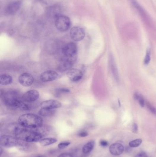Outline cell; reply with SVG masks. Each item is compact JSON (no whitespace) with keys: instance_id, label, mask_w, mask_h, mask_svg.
I'll list each match as a JSON object with an SVG mask.
<instances>
[{"instance_id":"obj_1","label":"cell","mask_w":156,"mask_h":157,"mask_svg":"<svg viewBox=\"0 0 156 157\" xmlns=\"http://www.w3.org/2000/svg\"><path fill=\"white\" fill-rule=\"evenodd\" d=\"M12 133L17 139L26 142H37L40 141L42 138V134L39 132L28 130L19 124L13 126Z\"/></svg>"},{"instance_id":"obj_2","label":"cell","mask_w":156,"mask_h":157,"mask_svg":"<svg viewBox=\"0 0 156 157\" xmlns=\"http://www.w3.org/2000/svg\"><path fill=\"white\" fill-rule=\"evenodd\" d=\"M2 97L5 105L10 108L25 111L30 109L28 105L23 100L22 96L20 97L16 91H10L4 93Z\"/></svg>"},{"instance_id":"obj_3","label":"cell","mask_w":156,"mask_h":157,"mask_svg":"<svg viewBox=\"0 0 156 157\" xmlns=\"http://www.w3.org/2000/svg\"><path fill=\"white\" fill-rule=\"evenodd\" d=\"M18 124L26 128H37L41 127L43 120L40 116L33 114H26L19 117Z\"/></svg>"},{"instance_id":"obj_4","label":"cell","mask_w":156,"mask_h":157,"mask_svg":"<svg viewBox=\"0 0 156 157\" xmlns=\"http://www.w3.org/2000/svg\"><path fill=\"white\" fill-rule=\"evenodd\" d=\"M55 25L59 31L65 32L70 28L71 21L67 16L61 15L55 19Z\"/></svg>"},{"instance_id":"obj_5","label":"cell","mask_w":156,"mask_h":157,"mask_svg":"<svg viewBox=\"0 0 156 157\" xmlns=\"http://www.w3.org/2000/svg\"><path fill=\"white\" fill-rule=\"evenodd\" d=\"M62 53L65 57L75 58L77 57V47L76 44L73 42H70L64 46L62 48Z\"/></svg>"},{"instance_id":"obj_6","label":"cell","mask_w":156,"mask_h":157,"mask_svg":"<svg viewBox=\"0 0 156 157\" xmlns=\"http://www.w3.org/2000/svg\"><path fill=\"white\" fill-rule=\"evenodd\" d=\"M70 34L71 39L74 41H81L85 37V30L82 27L74 26L71 29Z\"/></svg>"},{"instance_id":"obj_7","label":"cell","mask_w":156,"mask_h":157,"mask_svg":"<svg viewBox=\"0 0 156 157\" xmlns=\"http://www.w3.org/2000/svg\"><path fill=\"white\" fill-rule=\"evenodd\" d=\"M0 143L4 147H12L18 144V139L10 136L2 135L0 137Z\"/></svg>"},{"instance_id":"obj_8","label":"cell","mask_w":156,"mask_h":157,"mask_svg":"<svg viewBox=\"0 0 156 157\" xmlns=\"http://www.w3.org/2000/svg\"><path fill=\"white\" fill-rule=\"evenodd\" d=\"M77 57L75 58H67L65 57L62 59L61 63L58 66V69L61 72H64L66 70L70 69L71 68L74 64L76 60Z\"/></svg>"},{"instance_id":"obj_9","label":"cell","mask_w":156,"mask_h":157,"mask_svg":"<svg viewBox=\"0 0 156 157\" xmlns=\"http://www.w3.org/2000/svg\"><path fill=\"white\" fill-rule=\"evenodd\" d=\"M67 77L72 82H77L83 77V73L80 69H69L67 73Z\"/></svg>"},{"instance_id":"obj_10","label":"cell","mask_w":156,"mask_h":157,"mask_svg":"<svg viewBox=\"0 0 156 157\" xmlns=\"http://www.w3.org/2000/svg\"><path fill=\"white\" fill-rule=\"evenodd\" d=\"M39 92L35 90H32L27 91L22 96L23 101L28 102L35 101L39 99Z\"/></svg>"},{"instance_id":"obj_11","label":"cell","mask_w":156,"mask_h":157,"mask_svg":"<svg viewBox=\"0 0 156 157\" xmlns=\"http://www.w3.org/2000/svg\"><path fill=\"white\" fill-rule=\"evenodd\" d=\"M19 83L24 86H30L32 85L34 81V78L32 74L27 73L22 74L18 79Z\"/></svg>"},{"instance_id":"obj_12","label":"cell","mask_w":156,"mask_h":157,"mask_svg":"<svg viewBox=\"0 0 156 157\" xmlns=\"http://www.w3.org/2000/svg\"><path fill=\"white\" fill-rule=\"evenodd\" d=\"M58 76V73L55 71L47 70L41 74L40 80L43 82H49L55 80Z\"/></svg>"},{"instance_id":"obj_13","label":"cell","mask_w":156,"mask_h":157,"mask_svg":"<svg viewBox=\"0 0 156 157\" xmlns=\"http://www.w3.org/2000/svg\"><path fill=\"white\" fill-rule=\"evenodd\" d=\"M109 63L110 71H111L112 75L113 76L114 79L116 81H118L119 77L118 69H117L116 62H115V59L112 54H111L109 56Z\"/></svg>"},{"instance_id":"obj_14","label":"cell","mask_w":156,"mask_h":157,"mask_svg":"<svg viewBox=\"0 0 156 157\" xmlns=\"http://www.w3.org/2000/svg\"><path fill=\"white\" fill-rule=\"evenodd\" d=\"M21 6V2L20 1H13L7 5L5 11L8 15H13L19 10Z\"/></svg>"},{"instance_id":"obj_15","label":"cell","mask_w":156,"mask_h":157,"mask_svg":"<svg viewBox=\"0 0 156 157\" xmlns=\"http://www.w3.org/2000/svg\"><path fill=\"white\" fill-rule=\"evenodd\" d=\"M61 103L55 100H48L41 103V108L55 109L61 107Z\"/></svg>"},{"instance_id":"obj_16","label":"cell","mask_w":156,"mask_h":157,"mask_svg":"<svg viewBox=\"0 0 156 157\" xmlns=\"http://www.w3.org/2000/svg\"><path fill=\"white\" fill-rule=\"evenodd\" d=\"M109 152L111 154L115 156L120 155L124 150V147L122 144L115 143L112 144L109 148Z\"/></svg>"},{"instance_id":"obj_17","label":"cell","mask_w":156,"mask_h":157,"mask_svg":"<svg viewBox=\"0 0 156 157\" xmlns=\"http://www.w3.org/2000/svg\"><path fill=\"white\" fill-rule=\"evenodd\" d=\"M48 15L50 17L55 19L61 15V11L59 7H51L48 10Z\"/></svg>"},{"instance_id":"obj_18","label":"cell","mask_w":156,"mask_h":157,"mask_svg":"<svg viewBox=\"0 0 156 157\" xmlns=\"http://www.w3.org/2000/svg\"><path fill=\"white\" fill-rule=\"evenodd\" d=\"M12 82V78L9 74H1L0 77V84L2 85H8Z\"/></svg>"},{"instance_id":"obj_19","label":"cell","mask_w":156,"mask_h":157,"mask_svg":"<svg viewBox=\"0 0 156 157\" xmlns=\"http://www.w3.org/2000/svg\"><path fill=\"white\" fill-rule=\"evenodd\" d=\"M55 112V109L42 108L39 111V114L40 116L49 117L54 115Z\"/></svg>"},{"instance_id":"obj_20","label":"cell","mask_w":156,"mask_h":157,"mask_svg":"<svg viewBox=\"0 0 156 157\" xmlns=\"http://www.w3.org/2000/svg\"><path fill=\"white\" fill-rule=\"evenodd\" d=\"M95 142L93 141H91L86 143L82 147V152L84 154H87L91 152L94 148Z\"/></svg>"},{"instance_id":"obj_21","label":"cell","mask_w":156,"mask_h":157,"mask_svg":"<svg viewBox=\"0 0 156 157\" xmlns=\"http://www.w3.org/2000/svg\"><path fill=\"white\" fill-rule=\"evenodd\" d=\"M57 141V139H55V138H44V139H41L39 141V143L42 146L45 147L54 144Z\"/></svg>"},{"instance_id":"obj_22","label":"cell","mask_w":156,"mask_h":157,"mask_svg":"<svg viewBox=\"0 0 156 157\" xmlns=\"http://www.w3.org/2000/svg\"><path fill=\"white\" fill-rule=\"evenodd\" d=\"M134 98L138 101L139 104L141 107H144L145 105H146V102H145V99L142 96V95L138 94V93H135L134 94Z\"/></svg>"},{"instance_id":"obj_23","label":"cell","mask_w":156,"mask_h":157,"mask_svg":"<svg viewBox=\"0 0 156 157\" xmlns=\"http://www.w3.org/2000/svg\"><path fill=\"white\" fill-rule=\"evenodd\" d=\"M142 143V140L141 139H137L130 142L129 143V146L130 147H136L139 146Z\"/></svg>"},{"instance_id":"obj_24","label":"cell","mask_w":156,"mask_h":157,"mask_svg":"<svg viewBox=\"0 0 156 157\" xmlns=\"http://www.w3.org/2000/svg\"><path fill=\"white\" fill-rule=\"evenodd\" d=\"M151 60V50L148 48L147 50L146 54L144 60V63L145 65H147L150 63Z\"/></svg>"},{"instance_id":"obj_25","label":"cell","mask_w":156,"mask_h":157,"mask_svg":"<svg viewBox=\"0 0 156 157\" xmlns=\"http://www.w3.org/2000/svg\"><path fill=\"white\" fill-rule=\"evenodd\" d=\"M146 105L147 107L148 108V110L150 111V112L154 115H156V108L154 107V106H152L151 104H150L149 102H146Z\"/></svg>"},{"instance_id":"obj_26","label":"cell","mask_w":156,"mask_h":157,"mask_svg":"<svg viewBox=\"0 0 156 157\" xmlns=\"http://www.w3.org/2000/svg\"><path fill=\"white\" fill-rule=\"evenodd\" d=\"M71 144L70 142H60L58 145V148L61 149H64L69 146Z\"/></svg>"},{"instance_id":"obj_27","label":"cell","mask_w":156,"mask_h":157,"mask_svg":"<svg viewBox=\"0 0 156 157\" xmlns=\"http://www.w3.org/2000/svg\"><path fill=\"white\" fill-rule=\"evenodd\" d=\"M57 91L61 93H68V92H70V91L69 90V89H66V88H59L57 89Z\"/></svg>"},{"instance_id":"obj_28","label":"cell","mask_w":156,"mask_h":157,"mask_svg":"<svg viewBox=\"0 0 156 157\" xmlns=\"http://www.w3.org/2000/svg\"><path fill=\"white\" fill-rule=\"evenodd\" d=\"M100 145L103 147H106L108 146L109 143L105 140H102L100 141Z\"/></svg>"},{"instance_id":"obj_29","label":"cell","mask_w":156,"mask_h":157,"mask_svg":"<svg viewBox=\"0 0 156 157\" xmlns=\"http://www.w3.org/2000/svg\"><path fill=\"white\" fill-rule=\"evenodd\" d=\"M132 131L134 133H137V131H138V126L136 123L133 124V125H132Z\"/></svg>"},{"instance_id":"obj_30","label":"cell","mask_w":156,"mask_h":157,"mask_svg":"<svg viewBox=\"0 0 156 157\" xmlns=\"http://www.w3.org/2000/svg\"><path fill=\"white\" fill-rule=\"evenodd\" d=\"M58 157H73L71 154L69 153H63L59 155Z\"/></svg>"},{"instance_id":"obj_31","label":"cell","mask_w":156,"mask_h":157,"mask_svg":"<svg viewBox=\"0 0 156 157\" xmlns=\"http://www.w3.org/2000/svg\"><path fill=\"white\" fill-rule=\"evenodd\" d=\"M136 157H148L147 154L144 152H140L136 155Z\"/></svg>"},{"instance_id":"obj_32","label":"cell","mask_w":156,"mask_h":157,"mask_svg":"<svg viewBox=\"0 0 156 157\" xmlns=\"http://www.w3.org/2000/svg\"><path fill=\"white\" fill-rule=\"evenodd\" d=\"M78 135H79V136H81V137H85V136H88V134L86 131H82V132L79 133Z\"/></svg>"},{"instance_id":"obj_33","label":"cell","mask_w":156,"mask_h":157,"mask_svg":"<svg viewBox=\"0 0 156 157\" xmlns=\"http://www.w3.org/2000/svg\"><path fill=\"white\" fill-rule=\"evenodd\" d=\"M0 150H1V156L2 153V149L1 147V149H0Z\"/></svg>"},{"instance_id":"obj_34","label":"cell","mask_w":156,"mask_h":157,"mask_svg":"<svg viewBox=\"0 0 156 157\" xmlns=\"http://www.w3.org/2000/svg\"><path fill=\"white\" fill-rule=\"evenodd\" d=\"M43 157V156H37V157Z\"/></svg>"},{"instance_id":"obj_35","label":"cell","mask_w":156,"mask_h":157,"mask_svg":"<svg viewBox=\"0 0 156 157\" xmlns=\"http://www.w3.org/2000/svg\"><path fill=\"white\" fill-rule=\"evenodd\" d=\"M133 1V0H131V1Z\"/></svg>"}]
</instances>
